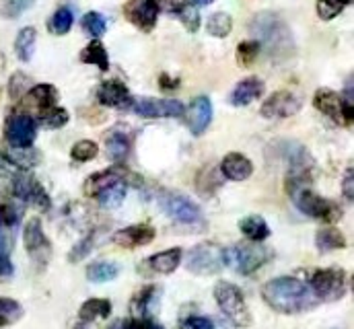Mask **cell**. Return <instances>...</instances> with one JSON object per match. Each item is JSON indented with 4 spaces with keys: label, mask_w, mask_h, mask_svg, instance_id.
<instances>
[{
    "label": "cell",
    "mask_w": 354,
    "mask_h": 329,
    "mask_svg": "<svg viewBox=\"0 0 354 329\" xmlns=\"http://www.w3.org/2000/svg\"><path fill=\"white\" fill-rule=\"evenodd\" d=\"M262 299L266 305L282 315H297L313 309L317 305V299L313 292L297 278L280 276L270 282H266L262 288Z\"/></svg>",
    "instance_id": "1"
},
{
    "label": "cell",
    "mask_w": 354,
    "mask_h": 329,
    "mask_svg": "<svg viewBox=\"0 0 354 329\" xmlns=\"http://www.w3.org/2000/svg\"><path fill=\"white\" fill-rule=\"evenodd\" d=\"M214 301L221 309V313L239 329L250 328L254 323L252 311L245 303V297L239 286L231 282H218L214 286Z\"/></svg>",
    "instance_id": "2"
},
{
    "label": "cell",
    "mask_w": 354,
    "mask_h": 329,
    "mask_svg": "<svg viewBox=\"0 0 354 329\" xmlns=\"http://www.w3.org/2000/svg\"><path fill=\"white\" fill-rule=\"evenodd\" d=\"M288 196L292 198L295 206H297L303 214H307V216H311V218H315V220L334 225V223L342 220V216H344V210H342L336 202L322 198V196L315 194L311 187H297V189L288 191Z\"/></svg>",
    "instance_id": "3"
},
{
    "label": "cell",
    "mask_w": 354,
    "mask_h": 329,
    "mask_svg": "<svg viewBox=\"0 0 354 329\" xmlns=\"http://www.w3.org/2000/svg\"><path fill=\"white\" fill-rule=\"evenodd\" d=\"M250 31L258 37L260 46H266L272 52H286L290 50V31L288 27L280 21V17L272 12L256 15L250 23Z\"/></svg>",
    "instance_id": "4"
},
{
    "label": "cell",
    "mask_w": 354,
    "mask_h": 329,
    "mask_svg": "<svg viewBox=\"0 0 354 329\" xmlns=\"http://www.w3.org/2000/svg\"><path fill=\"white\" fill-rule=\"evenodd\" d=\"M272 259V251L260 243H237L225 249V265H233L237 274L252 276Z\"/></svg>",
    "instance_id": "5"
},
{
    "label": "cell",
    "mask_w": 354,
    "mask_h": 329,
    "mask_svg": "<svg viewBox=\"0 0 354 329\" xmlns=\"http://www.w3.org/2000/svg\"><path fill=\"white\" fill-rule=\"evenodd\" d=\"M311 292L319 301H340L348 290V276L342 267H324L311 274Z\"/></svg>",
    "instance_id": "6"
},
{
    "label": "cell",
    "mask_w": 354,
    "mask_h": 329,
    "mask_svg": "<svg viewBox=\"0 0 354 329\" xmlns=\"http://www.w3.org/2000/svg\"><path fill=\"white\" fill-rule=\"evenodd\" d=\"M185 265L192 274L198 276H212L225 267V249L216 243H198L185 259Z\"/></svg>",
    "instance_id": "7"
},
{
    "label": "cell",
    "mask_w": 354,
    "mask_h": 329,
    "mask_svg": "<svg viewBox=\"0 0 354 329\" xmlns=\"http://www.w3.org/2000/svg\"><path fill=\"white\" fill-rule=\"evenodd\" d=\"M313 105L338 126H351L353 124L354 107L348 105L344 101V97L332 88H317L313 95Z\"/></svg>",
    "instance_id": "8"
},
{
    "label": "cell",
    "mask_w": 354,
    "mask_h": 329,
    "mask_svg": "<svg viewBox=\"0 0 354 329\" xmlns=\"http://www.w3.org/2000/svg\"><path fill=\"white\" fill-rule=\"evenodd\" d=\"M23 243L27 249V255L31 257V261L44 270L50 259H52V243L46 237L44 229H41V220L39 218H29V223L25 225L23 231Z\"/></svg>",
    "instance_id": "9"
},
{
    "label": "cell",
    "mask_w": 354,
    "mask_h": 329,
    "mask_svg": "<svg viewBox=\"0 0 354 329\" xmlns=\"http://www.w3.org/2000/svg\"><path fill=\"white\" fill-rule=\"evenodd\" d=\"M12 196H15L17 202L29 204V206H33V208H37L41 212H48L50 206H52L50 194L31 175H17L12 179Z\"/></svg>",
    "instance_id": "10"
},
{
    "label": "cell",
    "mask_w": 354,
    "mask_h": 329,
    "mask_svg": "<svg viewBox=\"0 0 354 329\" xmlns=\"http://www.w3.org/2000/svg\"><path fill=\"white\" fill-rule=\"evenodd\" d=\"M161 204H163L165 214H167L171 220L179 223V225H200V223L204 220L200 206L194 204V202H192L187 196H183V194L169 191V194L163 196Z\"/></svg>",
    "instance_id": "11"
},
{
    "label": "cell",
    "mask_w": 354,
    "mask_h": 329,
    "mask_svg": "<svg viewBox=\"0 0 354 329\" xmlns=\"http://www.w3.org/2000/svg\"><path fill=\"white\" fill-rule=\"evenodd\" d=\"M37 134V124L27 113H12L4 124V136L10 147L25 149L31 147Z\"/></svg>",
    "instance_id": "12"
},
{
    "label": "cell",
    "mask_w": 354,
    "mask_h": 329,
    "mask_svg": "<svg viewBox=\"0 0 354 329\" xmlns=\"http://www.w3.org/2000/svg\"><path fill=\"white\" fill-rule=\"evenodd\" d=\"M130 109L142 118H181L185 113L183 103L176 99H153V97L134 99L130 103Z\"/></svg>",
    "instance_id": "13"
},
{
    "label": "cell",
    "mask_w": 354,
    "mask_h": 329,
    "mask_svg": "<svg viewBox=\"0 0 354 329\" xmlns=\"http://www.w3.org/2000/svg\"><path fill=\"white\" fill-rule=\"evenodd\" d=\"M301 109V99L290 93V91H278L272 93L264 101L260 113L266 120H282V118H290Z\"/></svg>",
    "instance_id": "14"
},
{
    "label": "cell",
    "mask_w": 354,
    "mask_h": 329,
    "mask_svg": "<svg viewBox=\"0 0 354 329\" xmlns=\"http://www.w3.org/2000/svg\"><path fill=\"white\" fill-rule=\"evenodd\" d=\"M130 23H134L142 31H151L159 17V4L157 0H128L124 8Z\"/></svg>",
    "instance_id": "15"
},
{
    "label": "cell",
    "mask_w": 354,
    "mask_h": 329,
    "mask_svg": "<svg viewBox=\"0 0 354 329\" xmlns=\"http://www.w3.org/2000/svg\"><path fill=\"white\" fill-rule=\"evenodd\" d=\"M181 263V249L174 247V249H167V251H161L157 255H151L149 259H145L140 263V272L145 274H161V276H167V274H174Z\"/></svg>",
    "instance_id": "16"
},
{
    "label": "cell",
    "mask_w": 354,
    "mask_h": 329,
    "mask_svg": "<svg viewBox=\"0 0 354 329\" xmlns=\"http://www.w3.org/2000/svg\"><path fill=\"white\" fill-rule=\"evenodd\" d=\"M153 239H155V229L151 225H134V227L113 233V237H111V241L115 245L124 247V249L147 247L149 243H153Z\"/></svg>",
    "instance_id": "17"
},
{
    "label": "cell",
    "mask_w": 354,
    "mask_h": 329,
    "mask_svg": "<svg viewBox=\"0 0 354 329\" xmlns=\"http://www.w3.org/2000/svg\"><path fill=\"white\" fill-rule=\"evenodd\" d=\"M97 101L105 107H118L126 109L132 103L130 91L124 82L120 81H105L97 88Z\"/></svg>",
    "instance_id": "18"
},
{
    "label": "cell",
    "mask_w": 354,
    "mask_h": 329,
    "mask_svg": "<svg viewBox=\"0 0 354 329\" xmlns=\"http://www.w3.org/2000/svg\"><path fill=\"white\" fill-rule=\"evenodd\" d=\"M212 120V103L208 97L200 95L192 101L189 111H187V126L192 130L194 136H202L206 132V128L210 126Z\"/></svg>",
    "instance_id": "19"
},
{
    "label": "cell",
    "mask_w": 354,
    "mask_h": 329,
    "mask_svg": "<svg viewBox=\"0 0 354 329\" xmlns=\"http://www.w3.org/2000/svg\"><path fill=\"white\" fill-rule=\"evenodd\" d=\"M254 173V163L241 153H229L221 161V175L231 181H245Z\"/></svg>",
    "instance_id": "20"
},
{
    "label": "cell",
    "mask_w": 354,
    "mask_h": 329,
    "mask_svg": "<svg viewBox=\"0 0 354 329\" xmlns=\"http://www.w3.org/2000/svg\"><path fill=\"white\" fill-rule=\"evenodd\" d=\"M262 95H264V81H260L258 77H250V79L237 82V86L229 95V103L235 107H243V105H250L252 101L260 99Z\"/></svg>",
    "instance_id": "21"
},
{
    "label": "cell",
    "mask_w": 354,
    "mask_h": 329,
    "mask_svg": "<svg viewBox=\"0 0 354 329\" xmlns=\"http://www.w3.org/2000/svg\"><path fill=\"white\" fill-rule=\"evenodd\" d=\"M23 99H27V105L41 115L44 111H48L50 107L56 105L58 91L52 84H35V86L29 88V93Z\"/></svg>",
    "instance_id": "22"
},
{
    "label": "cell",
    "mask_w": 354,
    "mask_h": 329,
    "mask_svg": "<svg viewBox=\"0 0 354 329\" xmlns=\"http://www.w3.org/2000/svg\"><path fill=\"white\" fill-rule=\"evenodd\" d=\"M124 179V171L120 167H113V169H107V171H101V173H95L91 175L85 185H83V191L87 198H97V194H101L105 187L118 183Z\"/></svg>",
    "instance_id": "23"
},
{
    "label": "cell",
    "mask_w": 354,
    "mask_h": 329,
    "mask_svg": "<svg viewBox=\"0 0 354 329\" xmlns=\"http://www.w3.org/2000/svg\"><path fill=\"white\" fill-rule=\"evenodd\" d=\"M4 159L12 167H17L19 171H29L41 163V153L33 147H25V149L10 147L4 151Z\"/></svg>",
    "instance_id": "24"
},
{
    "label": "cell",
    "mask_w": 354,
    "mask_h": 329,
    "mask_svg": "<svg viewBox=\"0 0 354 329\" xmlns=\"http://www.w3.org/2000/svg\"><path fill=\"white\" fill-rule=\"evenodd\" d=\"M105 149L113 163H124L130 153V138L122 130H111L105 134Z\"/></svg>",
    "instance_id": "25"
},
{
    "label": "cell",
    "mask_w": 354,
    "mask_h": 329,
    "mask_svg": "<svg viewBox=\"0 0 354 329\" xmlns=\"http://www.w3.org/2000/svg\"><path fill=\"white\" fill-rule=\"evenodd\" d=\"M239 231L252 241V243H262L270 237V227L262 216H245L239 220Z\"/></svg>",
    "instance_id": "26"
},
{
    "label": "cell",
    "mask_w": 354,
    "mask_h": 329,
    "mask_svg": "<svg viewBox=\"0 0 354 329\" xmlns=\"http://www.w3.org/2000/svg\"><path fill=\"white\" fill-rule=\"evenodd\" d=\"M118 276H120V263L118 261L101 259V261H95L87 267V280L95 282V284L109 282V280H113Z\"/></svg>",
    "instance_id": "27"
},
{
    "label": "cell",
    "mask_w": 354,
    "mask_h": 329,
    "mask_svg": "<svg viewBox=\"0 0 354 329\" xmlns=\"http://www.w3.org/2000/svg\"><path fill=\"white\" fill-rule=\"evenodd\" d=\"M103 233H105V229H93L91 233H87V235H85L77 245L71 249V253H68V261H71V263H79V261H83L88 253L101 243Z\"/></svg>",
    "instance_id": "28"
},
{
    "label": "cell",
    "mask_w": 354,
    "mask_h": 329,
    "mask_svg": "<svg viewBox=\"0 0 354 329\" xmlns=\"http://www.w3.org/2000/svg\"><path fill=\"white\" fill-rule=\"evenodd\" d=\"M109 315H111V303L107 299H88L79 311V317L83 323L95 321V319H105Z\"/></svg>",
    "instance_id": "29"
},
{
    "label": "cell",
    "mask_w": 354,
    "mask_h": 329,
    "mask_svg": "<svg viewBox=\"0 0 354 329\" xmlns=\"http://www.w3.org/2000/svg\"><path fill=\"white\" fill-rule=\"evenodd\" d=\"M315 247L322 253H328V251L344 249L346 247V239H344L342 231H338L334 227H326V229H319L317 231V235H315Z\"/></svg>",
    "instance_id": "30"
},
{
    "label": "cell",
    "mask_w": 354,
    "mask_h": 329,
    "mask_svg": "<svg viewBox=\"0 0 354 329\" xmlns=\"http://www.w3.org/2000/svg\"><path fill=\"white\" fill-rule=\"evenodd\" d=\"M35 27H23L15 39V54L21 62H29L35 50Z\"/></svg>",
    "instance_id": "31"
},
{
    "label": "cell",
    "mask_w": 354,
    "mask_h": 329,
    "mask_svg": "<svg viewBox=\"0 0 354 329\" xmlns=\"http://www.w3.org/2000/svg\"><path fill=\"white\" fill-rule=\"evenodd\" d=\"M159 294L157 286H145L142 290H138L132 299V315L134 319H149V307L155 301V297Z\"/></svg>",
    "instance_id": "32"
},
{
    "label": "cell",
    "mask_w": 354,
    "mask_h": 329,
    "mask_svg": "<svg viewBox=\"0 0 354 329\" xmlns=\"http://www.w3.org/2000/svg\"><path fill=\"white\" fill-rule=\"evenodd\" d=\"M81 62L85 64H93V66H99L101 73H107L109 70V58H107V50L103 48V44L99 39H93L87 48L81 52Z\"/></svg>",
    "instance_id": "33"
},
{
    "label": "cell",
    "mask_w": 354,
    "mask_h": 329,
    "mask_svg": "<svg viewBox=\"0 0 354 329\" xmlns=\"http://www.w3.org/2000/svg\"><path fill=\"white\" fill-rule=\"evenodd\" d=\"M126 194H128V183L122 179V181H118V183L105 187L101 194H97V202H99L101 206H105V208H118V206L124 202Z\"/></svg>",
    "instance_id": "34"
},
{
    "label": "cell",
    "mask_w": 354,
    "mask_h": 329,
    "mask_svg": "<svg viewBox=\"0 0 354 329\" xmlns=\"http://www.w3.org/2000/svg\"><path fill=\"white\" fill-rule=\"evenodd\" d=\"M73 23H75L73 10H71L68 6H62V8H58V10L50 17L48 29H50V33H54V35H64V33L71 31Z\"/></svg>",
    "instance_id": "35"
},
{
    "label": "cell",
    "mask_w": 354,
    "mask_h": 329,
    "mask_svg": "<svg viewBox=\"0 0 354 329\" xmlns=\"http://www.w3.org/2000/svg\"><path fill=\"white\" fill-rule=\"evenodd\" d=\"M23 317V307L15 299L0 297V328H8Z\"/></svg>",
    "instance_id": "36"
},
{
    "label": "cell",
    "mask_w": 354,
    "mask_h": 329,
    "mask_svg": "<svg viewBox=\"0 0 354 329\" xmlns=\"http://www.w3.org/2000/svg\"><path fill=\"white\" fill-rule=\"evenodd\" d=\"M208 33L214 35V37H227L233 29V19L229 12H214L210 19H208V25H206Z\"/></svg>",
    "instance_id": "37"
},
{
    "label": "cell",
    "mask_w": 354,
    "mask_h": 329,
    "mask_svg": "<svg viewBox=\"0 0 354 329\" xmlns=\"http://www.w3.org/2000/svg\"><path fill=\"white\" fill-rule=\"evenodd\" d=\"M68 120H71L68 111H66L64 107H56V105L50 107L48 111H44V113L39 115L41 126H44V128H50V130H58V128L66 126Z\"/></svg>",
    "instance_id": "38"
},
{
    "label": "cell",
    "mask_w": 354,
    "mask_h": 329,
    "mask_svg": "<svg viewBox=\"0 0 354 329\" xmlns=\"http://www.w3.org/2000/svg\"><path fill=\"white\" fill-rule=\"evenodd\" d=\"M260 50H262V46H260V41H256V39L241 41V44L237 46V62H239V66H243V68L252 66V64L256 62V58L260 56Z\"/></svg>",
    "instance_id": "39"
},
{
    "label": "cell",
    "mask_w": 354,
    "mask_h": 329,
    "mask_svg": "<svg viewBox=\"0 0 354 329\" xmlns=\"http://www.w3.org/2000/svg\"><path fill=\"white\" fill-rule=\"evenodd\" d=\"M176 15L189 33H196L200 29V12H198V8L194 4H187L185 2L181 6H177Z\"/></svg>",
    "instance_id": "40"
},
{
    "label": "cell",
    "mask_w": 354,
    "mask_h": 329,
    "mask_svg": "<svg viewBox=\"0 0 354 329\" xmlns=\"http://www.w3.org/2000/svg\"><path fill=\"white\" fill-rule=\"evenodd\" d=\"M35 0H0V17L2 19H17L25 10H29Z\"/></svg>",
    "instance_id": "41"
},
{
    "label": "cell",
    "mask_w": 354,
    "mask_h": 329,
    "mask_svg": "<svg viewBox=\"0 0 354 329\" xmlns=\"http://www.w3.org/2000/svg\"><path fill=\"white\" fill-rule=\"evenodd\" d=\"M351 4V0H317V15L324 21H332L334 17H338L346 6Z\"/></svg>",
    "instance_id": "42"
},
{
    "label": "cell",
    "mask_w": 354,
    "mask_h": 329,
    "mask_svg": "<svg viewBox=\"0 0 354 329\" xmlns=\"http://www.w3.org/2000/svg\"><path fill=\"white\" fill-rule=\"evenodd\" d=\"M83 29H85L87 35H91L93 39H97V37H101L105 33L107 23H105V19H103L101 12H87L83 17Z\"/></svg>",
    "instance_id": "43"
},
{
    "label": "cell",
    "mask_w": 354,
    "mask_h": 329,
    "mask_svg": "<svg viewBox=\"0 0 354 329\" xmlns=\"http://www.w3.org/2000/svg\"><path fill=\"white\" fill-rule=\"evenodd\" d=\"M29 88H31V79L27 75H23V73H15L10 82H8V95L15 101L23 99L29 93Z\"/></svg>",
    "instance_id": "44"
},
{
    "label": "cell",
    "mask_w": 354,
    "mask_h": 329,
    "mask_svg": "<svg viewBox=\"0 0 354 329\" xmlns=\"http://www.w3.org/2000/svg\"><path fill=\"white\" fill-rule=\"evenodd\" d=\"M97 153H99V149H97V144H95L93 140H81V142H77V144L71 149V157H73L75 161H79V163L93 161V159L97 157Z\"/></svg>",
    "instance_id": "45"
},
{
    "label": "cell",
    "mask_w": 354,
    "mask_h": 329,
    "mask_svg": "<svg viewBox=\"0 0 354 329\" xmlns=\"http://www.w3.org/2000/svg\"><path fill=\"white\" fill-rule=\"evenodd\" d=\"M223 183V179L216 175L214 169H204L200 175H198V189L204 194V196H210L214 189H218Z\"/></svg>",
    "instance_id": "46"
},
{
    "label": "cell",
    "mask_w": 354,
    "mask_h": 329,
    "mask_svg": "<svg viewBox=\"0 0 354 329\" xmlns=\"http://www.w3.org/2000/svg\"><path fill=\"white\" fill-rule=\"evenodd\" d=\"M109 329H163L155 319H126V321H120L115 323L113 328Z\"/></svg>",
    "instance_id": "47"
},
{
    "label": "cell",
    "mask_w": 354,
    "mask_h": 329,
    "mask_svg": "<svg viewBox=\"0 0 354 329\" xmlns=\"http://www.w3.org/2000/svg\"><path fill=\"white\" fill-rule=\"evenodd\" d=\"M179 329H216L214 328V321L208 319V317H187Z\"/></svg>",
    "instance_id": "48"
},
{
    "label": "cell",
    "mask_w": 354,
    "mask_h": 329,
    "mask_svg": "<svg viewBox=\"0 0 354 329\" xmlns=\"http://www.w3.org/2000/svg\"><path fill=\"white\" fill-rule=\"evenodd\" d=\"M342 191H344V198H346V202H354V173H353V167H351V169L346 171V175H344Z\"/></svg>",
    "instance_id": "49"
},
{
    "label": "cell",
    "mask_w": 354,
    "mask_h": 329,
    "mask_svg": "<svg viewBox=\"0 0 354 329\" xmlns=\"http://www.w3.org/2000/svg\"><path fill=\"white\" fill-rule=\"evenodd\" d=\"M159 84H161V88H165V91H174V88H177L179 86V79H171L169 75H161L159 77Z\"/></svg>",
    "instance_id": "50"
},
{
    "label": "cell",
    "mask_w": 354,
    "mask_h": 329,
    "mask_svg": "<svg viewBox=\"0 0 354 329\" xmlns=\"http://www.w3.org/2000/svg\"><path fill=\"white\" fill-rule=\"evenodd\" d=\"M4 225H6V206L0 204V231H2Z\"/></svg>",
    "instance_id": "51"
},
{
    "label": "cell",
    "mask_w": 354,
    "mask_h": 329,
    "mask_svg": "<svg viewBox=\"0 0 354 329\" xmlns=\"http://www.w3.org/2000/svg\"><path fill=\"white\" fill-rule=\"evenodd\" d=\"M214 0H187V4H198V6H206V4H212Z\"/></svg>",
    "instance_id": "52"
},
{
    "label": "cell",
    "mask_w": 354,
    "mask_h": 329,
    "mask_svg": "<svg viewBox=\"0 0 354 329\" xmlns=\"http://www.w3.org/2000/svg\"><path fill=\"white\" fill-rule=\"evenodd\" d=\"M4 66H6V58H4V54H0V75L4 73Z\"/></svg>",
    "instance_id": "53"
},
{
    "label": "cell",
    "mask_w": 354,
    "mask_h": 329,
    "mask_svg": "<svg viewBox=\"0 0 354 329\" xmlns=\"http://www.w3.org/2000/svg\"><path fill=\"white\" fill-rule=\"evenodd\" d=\"M73 329H91V328H88L87 323H79V326H75Z\"/></svg>",
    "instance_id": "54"
},
{
    "label": "cell",
    "mask_w": 354,
    "mask_h": 329,
    "mask_svg": "<svg viewBox=\"0 0 354 329\" xmlns=\"http://www.w3.org/2000/svg\"><path fill=\"white\" fill-rule=\"evenodd\" d=\"M2 175H6V169H4V164L0 163V177H2Z\"/></svg>",
    "instance_id": "55"
}]
</instances>
